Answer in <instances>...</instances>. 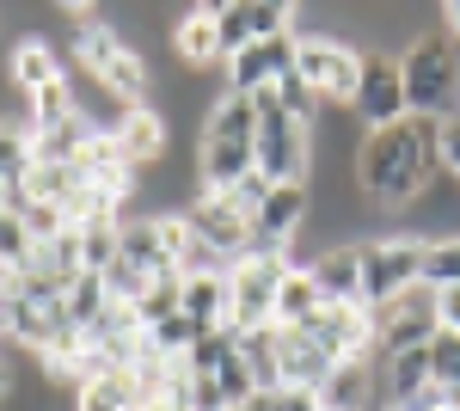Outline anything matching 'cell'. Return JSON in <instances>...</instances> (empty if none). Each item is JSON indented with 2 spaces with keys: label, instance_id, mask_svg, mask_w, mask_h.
I'll use <instances>...</instances> for the list:
<instances>
[{
  "label": "cell",
  "instance_id": "cell-4",
  "mask_svg": "<svg viewBox=\"0 0 460 411\" xmlns=\"http://www.w3.org/2000/svg\"><path fill=\"white\" fill-rule=\"evenodd\" d=\"M252 117H258L252 172L270 178V184H307V172H314V123L283 117L270 93H252Z\"/></svg>",
  "mask_w": 460,
  "mask_h": 411
},
{
  "label": "cell",
  "instance_id": "cell-30",
  "mask_svg": "<svg viewBox=\"0 0 460 411\" xmlns=\"http://www.w3.org/2000/svg\"><path fill=\"white\" fill-rule=\"evenodd\" d=\"M442 178H460V111L442 117Z\"/></svg>",
  "mask_w": 460,
  "mask_h": 411
},
{
  "label": "cell",
  "instance_id": "cell-8",
  "mask_svg": "<svg viewBox=\"0 0 460 411\" xmlns=\"http://www.w3.org/2000/svg\"><path fill=\"white\" fill-rule=\"evenodd\" d=\"M178 215H184V228H190L197 240L209 246L215 258H227V264H240V258H246L252 221H246V215H240L234 203H227V197H215V191H197V197L178 209Z\"/></svg>",
  "mask_w": 460,
  "mask_h": 411
},
{
  "label": "cell",
  "instance_id": "cell-24",
  "mask_svg": "<svg viewBox=\"0 0 460 411\" xmlns=\"http://www.w3.org/2000/svg\"><path fill=\"white\" fill-rule=\"evenodd\" d=\"M424 282L442 295V289H460V234L448 240H424Z\"/></svg>",
  "mask_w": 460,
  "mask_h": 411
},
{
  "label": "cell",
  "instance_id": "cell-27",
  "mask_svg": "<svg viewBox=\"0 0 460 411\" xmlns=\"http://www.w3.org/2000/svg\"><path fill=\"white\" fill-rule=\"evenodd\" d=\"M197 338H203V332H197V326H190L184 313H172V319H160V326H147V344H154L160 356H172V362H184V350H190Z\"/></svg>",
  "mask_w": 460,
  "mask_h": 411
},
{
  "label": "cell",
  "instance_id": "cell-7",
  "mask_svg": "<svg viewBox=\"0 0 460 411\" xmlns=\"http://www.w3.org/2000/svg\"><path fill=\"white\" fill-rule=\"evenodd\" d=\"M283 258H240L227 271V332H258L277 313V282H283Z\"/></svg>",
  "mask_w": 460,
  "mask_h": 411
},
{
  "label": "cell",
  "instance_id": "cell-1",
  "mask_svg": "<svg viewBox=\"0 0 460 411\" xmlns=\"http://www.w3.org/2000/svg\"><path fill=\"white\" fill-rule=\"evenodd\" d=\"M442 178V123L436 117H399L387 130H368L356 147V184L368 209L399 215Z\"/></svg>",
  "mask_w": 460,
  "mask_h": 411
},
{
  "label": "cell",
  "instance_id": "cell-11",
  "mask_svg": "<svg viewBox=\"0 0 460 411\" xmlns=\"http://www.w3.org/2000/svg\"><path fill=\"white\" fill-rule=\"evenodd\" d=\"M307 276L325 295V308H362V258H356V246H332V252L307 258Z\"/></svg>",
  "mask_w": 460,
  "mask_h": 411
},
{
  "label": "cell",
  "instance_id": "cell-17",
  "mask_svg": "<svg viewBox=\"0 0 460 411\" xmlns=\"http://www.w3.org/2000/svg\"><path fill=\"white\" fill-rule=\"evenodd\" d=\"M111 141H117V154H123L129 166L142 172V166H154V160L166 154V117H160L154 104H136V111L123 117V130H117Z\"/></svg>",
  "mask_w": 460,
  "mask_h": 411
},
{
  "label": "cell",
  "instance_id": "cell-15",
  "mask_svg": "<svg viewBox=\"0 0 460 411\" xmlns=\"http://www.w3.org/2000/svg\"><path fill=\"white\" fill-rule=\"evenodd\" d=\"M319 313H325V295L314 289L307 264H288L283 282H277V313H270V326H277V332H307Z\"/></svg>",
  "mask_w": 460,
  "mask_h": 411
},
{
  "label": "cell",
  "instance_id": "cell-6",
  "mask_svg": "<svg viewBox=\"0 0 460 411\" xmlns=\"http://www.w3.org/2000/svg\"><path fill=\"white\" fill-rule=\"evenodd\" d=\"M295 74L314 86L319 104H350L356 74H362V56H356L344 37H332V31H295Z\"/></svg>",
  "mask_w": 460,
  "mask_h": 411
},
{
  "label": "cell",
  "instance_id": "cell-2",
  "mask_svg": "<svg viewBox=\"0 0 460 411\" xmlns=\"http://www.w3.org/2000/svg\"><path fill=\"white\" fill-rule=\"evenodd\" d=\"M252 136H258V117H252V99H234L221 93L215 111L197 123V184L203 191H234L252 172Z\"/></svg>",
  "mask_w": 460,
  "mask_h": 411
},
{
  "label": "cell",
  "instance_id": "cell-25",
  "mask_svg": "<svg viewBox=\"0 0 460 411\" xmlns=\"http://www.w3.org/2000/svg\"><path fill=\"white\" fill-rule=\"evenodd\" d=\"M178 289H184V282H178L172 271H166V276H154V282H147V295L136 301V308H129V313H136V326H142V332H147V326H160V319H172V313H178Z\"/></svg>",
  "mask_w": 460,
  "mask_h": 411
},
{
  "label": "cell",
  "instance_id": "cell-3",
  "mask_svg": "<svg viewBox=\"0 0 460 411\" xmlns=\"http://www.w3.org/2000/svg\"><path fill=\"white\" fill-rule=\"evenodd\" d=\"M405 80V117H455L460 111V43L448 31H424L399 56Z\"/></svg>",
  "mask_w": 460,
  "mask_h": 411
},
{
  "label": "cell",
  "instance_id": "cell-19",
  "mask_svg": "<svg viewBox=\"0 0 460 411\" xmlns=\"http://www.w3.org/2000/svg\"><path fill=\"white\" fill-rule=\"evenodd\" d=\"M74 411H142L129 375H93L74 387Z\"/></svg>",
  "mask_w": 460,
  "mask_h": 411
},
{
  "label": "cell",
  "instance_id": "cell-36",
  "mask_svg": "<svg viewBox=\"0 0 460 411\" xmlns=\"http://www.w3.org/2000/svg\"><path fill=\"white\" fill-rule=\"evenodd\" d=\"M0 344H6V338H0Z\"/></svg>",
  "mask_w": 460,
  "mask_h": 411
},
{
  "label": "cell",
  "instance_id": "cell-14",
  "mask_svg": "<svg viewBox=\"0 0 460 411\" xmlns=\"http://www.w3.org/2000/svg\"><path fill=\"white\" fill-rule=\"evenodd\" d=\"M215 6H221V0H209V6H190V13H184V19H178L172 25V49H178V62H184V68L197 74H209L215 62H221V31H215Z\"/></svg>",
  "mask_w": 460,
  "mask_h": 411
},
{
  "label": "cell",
  "instance_id": "cell-16",
  "mask_svg": "<svg viewBox=\"0 0 460 411\" xmlns=\"http://www.w3.org/2000/svg\"><path fill=\"white\" fill-rule=\"evenodd\" d=\"M178 313L197 326V332H221L227 326V271L215 276H178Z\"/></svg>",
  "mask_w": 460,
  "mask_h": 411
},
{
  "label": "cell",
  "instance_id": "cell-33",
  "mask_svg": "<svg viewBox=\"0 0 460 411\" xmlns=\"http://www.w3.org/2000/svg\"><path fill=\"white\" fill-rule=\"evenodd\" d=\"M442 19H448V37H455V43H460V0H455V6H448V13H442Z\"/></svg>",
  "mask_w": 460,
  "mask_h": 411
},
{
  "label": "cell",
  "instance_id": "cell-35",
  "mask_svg": "<svg viewBox=\"0 0 460 411\" xmlns=\"http://www.w3.org/2000/svg\"><path fill=\"white\" fill-rule=\"evenodd\" d=\"M6 203H13V191H6V184H0V209H6Z\"/></svg>",
  "mask_w": 460,
  "mask_h": 411
},
{
  "label": "cell",
  "instance_id": "cell-32",
  "mask_svg": "<svg viewBox=\"0 0 460 411\" xmlns=\"http://www.w3.org/2000/svg\"><path fill=\"white\" fill-rule=\"evenodd\" d=\"M13 387H19V375H13V356H6V344H0V406L13 399Z\"/></svg>",
  "mask_w": 460,
  "mask_h": 411
},
{
  "label": "cell",
  "instance_id": "cell-23",
  "mask_svg": "<svg viewBox=\"0 0 460 411\" xmlns=\"http://www.w3.org/2000/svg\"><path fill=\"white\" fill-rule=\"evenodd\" d=\"M31 258H37V240H31V228L13 215V209H0V271H31Z\"/></svg>",
  "mask_w": 460,
  "mask_h": 411
},
{
  "label": "cell",
  "instance_id": "cell-9",
  "mask_svg": "<svg viewBox=\"0 0 460 411\" xmlns=\"http://www.w3.org/2000/svg\"><path fill=\"white\" fill-rule=\"evenodd\" d=\"M350 111L362 130H387L405 117V80H399V56H362V74H356Z\"/></svg>",
  "mask_w": 460,
  "mask_h": 411
},
{
  "label": "cell",
  "instance_id": "cell-5",
  "mask_svg": "<svg viewBox=\"0 0 460 411\" xmlns=\"http://www.w3.org/2000/svg\"><path fill=\"white\" fill-rule=\"evenodd\" d=\"M356 258H362V308H387L393 295H405L411 282H424V240L418 234H368L356 240Z\"/></svg>",
  "mask_w": 460,
  "mask_h": 411
},
{
  "label": "cell",
  "instance_id": "cell-34",
  "mask_svg": "<svg viewBox=\"0 0 460 411\" xmlns=\"http://www.w3.org/2000/svg\"><path fill=\"white\" fill-rule=\"evenodd\" d=\"M234 411H264V399H246V406H234Z\"/></svg>",
  "mask_w": 460,
  "mask_h": 411
},
{
  "label": "cell",
  "instance_id": "cell-28",
  "mask_svg": "<svg viewBox=\"0 0 460 411\" xmlns=\"http://www.w3.org/2000/svg\"><path fill=\"white\" fill-rule=\"evenodd\" d=\"M221 197H227V203L240 209V215H258V209H264V197H270V178H258V172H246V178H240V184H234V191H221Z\"/></svg>",
  "mask_w": 460,
  "mask_h": 411
},
{
  "label": "cell",
  "instance_id": "cell-12",
  "mask_svg": "<svg viewBox=\"0 0 460 411\" xmlns=\"http://www.w3.org/2000/svg\"><path fill=\"white\" fill-rule=\"evenodd\" d=\"M338 362L325 356V344L314 338V332H277V380L283 387H307V393H319V380L332 375Z\"/></svg>",
  "mask_w": 460,
  "mask_h": 411
},
{
  "label": "cell",
  "instance_id": "cell-22",
  "mask_svg": "<svg viewBox=\"0 0 460 411\" xmlns=\"http://www.w3.org/2000/svg\"><path fill=\"white\" fill-rule=\"evenodd\" d=\"M424 362H429V387L460 393V332H436L424 344Z\"/></svg>",
  "mask_w": 460,
  "mask_h": 411
},
{
  "label": "cell",
  "instance_id": "cell-26",
  "mask_svg": "<svg viewBox=\"0 0 460 411\" xmlns=\"http://www.w3.org/2000/svg\"><path fill=\"white\" fill-rule=\"evenodd\" d=\"M68 117H74V86H68V74H62L56 86L31 93V130H56V123H68Z\"/></svg>",
  "mask_w": 460,
  "mask_h": 411
},
{
  "label": "cell",
  "instance_id": "cell-21",
  "mask_svg": "<svg viewBox=\"0 0 460 411\" xmlns=\"http://www.w3.org/2000/svg\"><path fill=\"white\" fill-rule=\"evenodd\" d=\"M62 308H68V326H74V332H86V326H93V319L111 308L105 276H74V282H68V301H62Z\"/></svg>",
  "mask_w": 460,
  "mask_h": 411
},
{
  "label": "cell",
  "instance_id": "cell-20",
  "mask_svg": "<svg viewBox=\"0 0 460 411\" xmlns=\"http://www.w3.org/2000/svg\"><path fill=\"white\" fill-rule=\"evenodd\" d=\"M31 166H37L31 130H19V123H0V184H6V191H25Z\"/></svg>",
  "mask_w": 460,
  "mask_h": 411
},
{
  "label": "cell",
  "instance_id": "cell-29",
  "mask_svg": "<svg viewBox=\"0 0 460 411\" xmlns=\"http://www.w3.org/2000/svg\"><path fill=\"white\" fill-rule=\"evenodd\" d=\"M258 399H264V411H319V393H307V387H277Z\"/></svg>",
  "mask_w": 460,
  "mask_h": 411
},
{
  "label": "cell",
  "instance_id": "cell-10",
  "mask_svg": "<svg viewBox=\"0 0 460 411\" xmlns=\"http://www.w3.org/2000/svg\"><path fill=\"white\" fill-rule=\"evenodd\" d=\"M288 68H295V37H258V43H246V49L227 62V93H234V99L270 93Z\"/></svg>",
  "mask_w": 460,
  "mask_h": 411
},
{
  "label": "cell",
  "instance_id": "cell-13",
  "mask_svg": "<svg viewBox=\"0 0 460 411\" xmlns=\"http://www.w3.org/2000/svg\"><path fill=\"white\" fill-rule=\"evenodd\" d=\"M68 74V62H62V49H56V37H19L13 49H6V80L13 86H25V93H43V86H56Z\"/></svg>",
  "mask_w": 460,
  "mask_h": 411
},
{
  "label": "cell",
  "instance_id": "cell-18",
  "mask_svg": "<svg viewBox=\"0 0 460 411\" xmlns=\"http://www.w3.org/2000/svg\"><path fill=\"white\" fill-rule=\"evenodd\" d=\"M117 258L123 264H136L142 276H166V252H160V228H154V215H129L123 221V234H117Z\"/></svg>",
  "mask_w": 460,
  "mask_h": 411
},
{
  "label": "cell",
  "instance_id": "cell-31",
  "mask_svg": "<svg viewBox=\"0 0 460 411\" xmlns=\"http://www.w3.org/2000/svg\"><path fill=\"white\" fill-rule=\"evenodd\" d=\"M436 319H442V332H460V289L436 295Z\"/></svg>",
  "mask_w": 460,
  "mask_h": 411
}]
</instances>
